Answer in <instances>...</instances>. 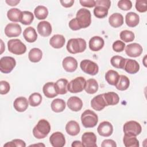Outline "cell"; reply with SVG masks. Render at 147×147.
<instances>
[{"mask_svg": "<svg viewBox=\"0 0 147 147\" xmlns=\"http://www.w3.org/2000/svg\"><path fill=\"white\" fill-rule=\"evenodd\" d=\"M34 14L38 20H44L48 15V10L45 6L39 5L35 8Z\"/></svg>", "mask_w": 147, "mask_h": 147, "instance_id": "cell-37", "label": "cell"}, {"mask_svg": "<svg viewBox=\"0 0 147 147\" xmlns=\"http://www.w3.org/2000/svg\"><path fill=\"white\" fill-rule=\"evenodd\" d=\"M103 98L107 106L115 105L118 103L119 101V97L118 95L114 92H108L103 94Z\"/></svg>", "mask_w": 147, "mask_h": 147, "instance_id": "cell-24", "label": "cell"}, {"mask_svg": "<svg viewBox=\"0 0 147 147\" xmlns=\"http://www.w3.org/2000/svg\"><path fill=\"white\" fill-rule=\"evenodd\" d=\"M125 44L121 40H117L113 44V49L117 52H122L125 48Z\"/></svg>", "mask_w": 147, "mask_h": 147, "instance_id": "cell-46", "label": "cell"}, {"mask_svg": "<svg viewBox=\"0 0 147 147\" xmlns=\"http://www.w3.org/2000/svg\"><path fill=\"white\" fill-rule=\"evenodd\" d=\"M91 106L94 110L98 111L102 110L106 106H107L103 98V94L98 95L92 99L91 100Z\"/></svg>", "mask_w": 147, "mask_h": 147, "instance_id": "cell-16", "label": "cell"}, {"mask_svg": "<svg viewBox=\"0 0 147 147\" xmlns=\"http://www.w3.org/2000/svg\"><path fill=\"white\" fill-rule=\"evenodd\" d=\"M22 11L17 8H12L9 9L7 13V16L9 20L14 22H20V18Z\"/></svg>", "mask_w": 147, "mask_h": 147, "instance_id": "cell-36", "label": "cell"}, {"mask_svg": "<svg viewBox=\"0 0 147 147\" xmlns=\"http://www.w3.org/2000/svg\"><path fill=\"white\" fill-rule=\"evenodd\" d=\"M66 48L67 51L72 54L82 53L86 49V42L82 38H71L68 41Z\"/></svg>", "mask_w": 147, "mask_h": 147, "instance_id": "cell-1", "label": "cell"}, {"mask_svg": "<svg viewBox=\"0 0 147 147\" xmlns=\"http://www.w3.org/2000/svg\"><path fill=\"white\" fill-rule=\"evenodd\" d=\"M97 131L99 134L103 137H109L113 132V126L108 121H103L98 126Z\"/></svg>", "mask_w": 147, "mask_h": 147, "instance_id": "cell-14", "label": "cell"}, {"mask_svg": "<svg viewBox=\"0 0 147 147\" xmlns=\"http://www.w3.org/2000/svg\"><path fill=\"white\" fill-rule=\"evenodd\" d=\"M16 65V60L11 56H4L0 60V71L2 73H10Z\"/></svg>", "mask_w": 147, "mask_h": 147, "instance_id": "cell-9", "label": "cell"}, {"mask_svg": "<svg viewBox=\"0 0 147 147\" xmlns=\"http://www.w3.org/2000/svg\"><path fill=\"white\" fill-rule=\"evenodd\" d=\"M140 22L139 16L134 12H129L125 16V22L130 28H134L138 25Z\"/></svg>", "mask_w": 147, "mask_h": 147, "instance_id": "cell-25", "label": "cell"}, {"mask_svg": "<svg viewBox=\"0 0 147 147\" xmlns=\"http://www.w3.org/2000/svg\"><path fill=\"white\" fill-rule=\"evenodd\" d=\"M34 20L33 14L29 11H22L20 22L24 25H28L31 24Z\"/></svg>", "mask_w": 147, "mask_h": 147, "instance_id": "cell-40", "label": "cell"}, {"mask_svg": "<svg viewBox=\"0 0 147 147\" xmlns=\"http://www.w3.org/2000/svg\"><path fill=\"white\" fill-rule=\"evenodd\" d=\"M118 7L122 10H129L132 7V3L130 0H121L118 2Z\"/></svg>", "mask_w": 147, "mask_h": 147, "instance_id": "cell-45", "label": "cell"}, {"mask_svg": "<svg viewBox=\"0 0 147 147\" xmlns=\"http://www.w3.org/2000/svg\"><path fill=\"white\" fill-rule=\"evenodd\" d=\"M101 146L102 147H107V146L108 147H116L117 144L114 140H110V139H107V140H105L102 141V142L101 144Z\"/></svg>", "mask_w": 147, "mask_h": 147, "instance_id": "cell-50", "label": "cell"}, {"mask_svg": "<svg viewBox=\"0 0 147 147\" xmlns=\"http://www.w3.org/2000/svg\"><path fill=\"white\" fill-rule=\"evenodd\" d=\"M6 3H7L9 5L11 6H16L18 3H20V1H13V0H6L5 1Z\"/></svg>", "mask_w": 147, "mask_h": 147, "instance_id": "cell-53", "label": "cell"}, {"mask_svg": "<svg viewBox=\"0 0 147 147\" xmlns=\"http://www.w3.org/2000/svg\"><path fill=\"white\" fill-rule=\"evenodd\" d=\"M76 19L81 28H86L89 26L91 23V14L87 9H80L76 13Z\"/></svg>", "mask_w": 147, "mask_h": 147, "instance_id": "cell-4", "label": "cell"}, {"mask_svg": "<svg viewBox=\"0 0 147 147\" xmlns=\"http://www.w3.org/2000/svg\"><path fill=\"white\" fill-rule=\"evenodd\" d=\"M62 65L65 71L68 72H73L77 69L78 61L73 57L67 56L62 61Z\"/></svg>", "mask_w": 147, "mask_h": 147, "instance_id": "cell-15", "label": "cell"}, {"mask_svg": "<svg viewBox=\"0 0 147 147\" xmlns=\"http://www.w3.org/2000/svg\"><path fill=\"white\" fill-rule=\"evenodd\" d=\"M86 82L84 78L82 76L76 77L68 83L67 90L71 93L80 92L84 89Z\"/></svg>", "mask_w": 147, "mask_h": 147, "instance_id": "cell-6", "label": "cell"}, {"mask_svg": "<svg viewBox=\"0 0 147 147\" xmlns=\"http://www.w3.org/2000/svg\"><path fill=\"white\" fill-rule=\"evenodd\" d=\"M95 5H99L107 7L108 9L111 6V1L109 0H96Z\"/></svg>", "mask_w": 147, "mask_h": 147, "instance_id": "cell-51", "label": "cell"}, {"mask_svg": "<svg viewBox=\"0 0 147 147\" xmlns=\"http://www.w3.org/2000/svg\"><path fill=\"white\" fill-rule=\"evenodd\" d=\"M37 32L42 37H48L52 33V26L48 21H42L37 25Z\"/></svg>", "mask_w": 147, "mask_h": 147, "instance_id": "cell-17", "label": "cell"}, {"mask_svg": "<svg viewBox=\"0 0 147 147\" xmlns=\"http://www.w3.org/2000/svg\"><path fill=\"white\" fill-rule=\"evenodd\" d=\"M28 101L29 105L32 107L38 106L42 102V96L40 93L34 92L29 96Z\"/></svg>", "mask_w": 147, "mask_h": 147, "instance_id": "cell-41", "label": "cell"}, {"mask_svg": "<svg viewBox=\"0 0 147 147\" xmlns=\"http://www.w3.org/2000/svg\"><path fill=\"white\" fill-rule=\"evenodd\" d=\"M143 48L142 46L138 43H131L126 46V54L131 57H137L140 56L142 53Z\"/></svg>", "mask_w": 147, "mask_h": 147, "instance_id": "cell-10", "label": "cell"}, {"mask_svg": "<svg viewBox=\"0 0 147 147\" xmlns=\"http://www.w3.org/2000/svg\"><path fill=\"white\" fill-rule=\"evenodd\" d=\"M68 82L66 79L61 78L55 83V88L57 94L63 95L67 92Z\"/></svg>", "mask_w": 147, "mask_h": 147, "instance_id": "cell-26", "label": "cell"}, {"mask_svg": "<svg viewBox=\"0 0 147 147\" xmlns=\"http://www.w3.org/2000/svg\"><path fill=\"white\" fill-rule=\"evenodd\" d=\"M109 22L112 27L118 28L123 24V17L119 13H113L110 16Z\"/></svg>", "mask_w": 147, "mask_h": 147, "instance_id": "cell-27", "label": "cell"}, {"mask_svg": "<svg viewBox=\"0 0 147 147\" xmlns=\"http://www.w3.org/2000/svg\"><path fill=\"white\" fill-rule=\"evenodd\" d=\"M51 131V125L48 121L40 119L33 129V134L37 139L46 137Z\"/></svg>", "mask_w": 147, "mask_h": 147, "instance_id": "cell-2", "label": "cell"}, {"mask_svg": "<svg viewBox=\"0 0 147 147\" xmlns=\"http://www.w3.org/2000/svg\"><path fill=\"white\" fill-rule=\"evenodd\" d=\"M82 142L84 147H96V136L93 132H85L82 136Z\"/></svg>", "mask_w": 147, "mask_h": 147, "instance_id": "cell-13", "label": "cell"}, {"mask_svg": "<svg viewBox=\"0 0 147 147\" xmlns=\"http://www.w3.org/2000/svg\"><path fill=\"white\" fill-rule=\"evenodd\" d=\"M81 122L86 128L94 127L98 123V117L94 111L89 109L86 110L81 115Z\"/></svg>", "mask_w": 147, "mask_h": 147, "instance_id": "cell-3", "label": "cell"}, {"mask_svg": "<svg viewBox=\"0 0 147 147\" xmlns=\"http://www.w3.org/2000/svg\"><path fill=\"white\" fill-rule=\"evenodd\" d=\"M121 39L125 42H131L134 40L135 36L133 32L128 30H122L119 34Z\"/></svg>", "mask_w": 147, "mask_h": 147, "instance_id": "cell-42", "label": "cell"}, {"mask_svg": "<svg viewBox=\"0 0 147 147\" xmlns=\"http://www.w3.org/2000/svg\"><path fill=\"white\" fill-rule=\"evenodd\" d=\"M68 107L73 111H79L83 107V102L80 98L74 96L70 97L67 100Z\"/></svg>", "mask_w": 147, "mask_h": 147, "instance_id": "cell-18", "label": "cell"}, {"mask_svg": "<svg viewBox=\"0 0 147 147\" xmlns=\"http://www.w3.org/2000/svg\"><path fill=\"white\" fill-rule=\"evenodd\" d=\"M80 67L84 73L92 76L96 75L99 71V67L98 64L95 62L87 59L83 60L80 62Z\"/></svg>", "mask_w": 147, "mask_h": 147, "instance_id": "cell-8", "label": "cell"}, {"mask_svg": "<svg viewBox=\"0 0 147 147\" xmlns=\"http://www.w3.org/2000/svg\"><path fill=\"white\" fill-rule=\"evenodd\" d=\"M3 146L6 147H25L26 146L25 142L20 139H14L10 142H7Z\"/></svg>", "mask_w": 147, "mask_h": 147, "instance_id": "cell-43", "label": "cell"}, {"mask_svg": "<svg viewBox=\"0 0 147 147\" xmlns=\"http://www.w3.org/2000/svg\"><path fill=\"white\" fill-rule=\"evenodd\" d=\"M65 42L64 37L61 34L53 35L49 40V44L51 46L56 49H59L62 48Z\"/></svg>", "mask_w": 147, "mask_h": 147, "instance_id": "cell-22", "label": "cell"}, {"mask_svg": "<svg viewBox=\"0 0 147 147\" xmlns=\"http://www.w3.org/2000/svg\"><path fill=\"white\" fill-rule=\"evenodd\" d=\"M109 9L103 6L95 5L94 9V14L98 18H103L107 17L108 14Z\"/></svg>", "mask_w": 147, "mask_h": 147, "instance_id": "cell-39", "label": "cell"}, {"mask_svg": "<svg viewBox=\"0 0 147 147\" xmlns=\"http://www.w3.org/2000/svg\"><path fill=\"white\" fill-rule=\"evenodd\" d=\"M29 101L24 96H20L17 98L14 102L13 106L15 110L18 112H24L28 107Z\"/></svg>", "mask_w": 147, "mask_h": 147, "instance_id": "cell-20", "label": "cell"}, {"mask_svg": "<svg viewBox=\"0 0 147 147\" xmlns=\"http://www.w3.org/2000/svg\"><path fill=\"white\" fill-rule=\"evenodd\" d=\"M42 57V52L37 48H33L30 50L28 53L29 60L33 63L39 62Z\"/></svg>", "mask_w": 147, "mask_h": 147, "instance_id": "cell-31", "label": "cell"}, {"mask_svg": "<svg viewBox=\"0 0 147 147\" xmlns=\"http://www.w3.org/2000/svg\"><path fill=\"white\" fill-rule=\"evenodd\" d=\"M123 142L126 147H138L139 141L136 136L125 134L123 138Z\"/></svg>", "mask_w": 147, "mask_h": 147, "instance_id": "cell-35", "label": "cell"}, {"mask_svg": "<svg viewBox=\"0 0 147 147\" xmlns=\"http://www.w3.org/2000/svg\"><path fill=\"white\" fill-rule=\"evenodd\" d=\"M126 62V59L118 55H115L111 58V64L116 68L123 69Z\"/></svg>", "mask_w": 147, "mask_h": 147, "instance_id": "cell-38", "label": "cell"}, {"mask_svg": "<svg viewBox=\"0 0 147 147\" xmlns=\"http://www.w3.org/2000/svg\"><path fill=\"white\" fill-rule=\"evenodd\" d=\"M82 6L87 7H92L95 6V1L94 0H80L79 1Z\"/></svg>", "mask_w": 147, "mask_h": 147, "instance_id": "cell-49", "label": "cell"}, {"mask_svg": "<svg viewBox=\"0 0 147 147\" xmlns=\"http://www.w3.org/2000/svg\"><path fill=\"white\" fill-rule=\"evenodd\" d=\"M7 48L9 52L17 55H22L26 51V45L20 39L17 38L9 40Z\"/></svg>", "mask_w": 147, "mask_h": 147, "instance_id": "cell-5", "label": "cell"}, {"mask_svg": "<svg viewBox=\"0 0 147 147\" xmlns=\"http://www.w3.org/2000/svg\"><path fill=\"white\" fill-rule=\"evenodd\" d=\"M123 130L125 134L137 136L141 133L142 127L138 122L135 121H129L124 124Z\"/></svg>", "mask_w": 147, "mask_h": 147, "instance_id": "cell-7", "label": "cell"}, {"mask_svg": "<svg viewBox=\"0 0 147 147\" xmlns=\"http://www.w3.org/2000/svg\"><path fill=\"white\" fill-rule=\"evenodd\" d=\"M52 110L55 113H60L64 110L65 109V102L62 99L57 98L52 100L51 103Z\"/></svg>", "mask_w": 147, "mask_h": 147, "instance_id": "cell-33", "label": "cell"}, {"mask_svg": "<svg viewBox=\"0 0 147 147\" xmlns=\"http://www.w3.org/2000/svg\"><path fill=\"white\" fill-rule=\"evenodd\" d=\"M49 142L53 147H63L65 144V137L62 133L56 131L51 134Z\"/></svg>", "mask_w": 147, "mask_h": 147, "instance_id": "cell-12", "label": "cell"}, {"mask_svg": "<svg viewBox=\"0 0 147 147\" xmlns=\"http://www.w3.org/2000/svg\"><path fill=\"white\" fill-rule=\"evenodd\" d=\"M65 130L69 135L75 136L79 133L80 127L79 123L76 121L72 120L68 122L66 124Z\"/></svg>", "mask_w": 147, "mask_h": 147, "instance_id": "cell-23", "label": "cell"}, {"mask_svg": "<svg viewBox=\"0 0 147 147\" xmlns=\"http://www.w3.org/2000/svg\"><path fill=\"white\" fill-rule=\"evenodd\" d=\"M60 2L61 3V5L64 7H70L74 5V0H66V1L64 0V1H60Z\"/></svg>", "mask_w": 147, "mask_h": 147, "instance_id": "cell-52", "label": "cell"}, {"mask_svg": "<svg viewBox=\"0 0 147 147\" xmlns=\"http://www.w3.org/2000/svg\"><path fill=\"white\" fill-rule=\"evenodd\" d=\"M22 29L18 24L9 23L5 28V33L8 37H14L20 36Z\"/></svg>", "mask_w": 147, "mask_h": 147, "instance_id": "cell-11", "label": "cell"}, {"mask_svg": "<svg viewBox=\"0 0 147 147\" xmlns=\"http://www.w3.org/2000/svg\"><path fill=\"white\" fill-rule=\"evenodd\" d=\"M105 41L103 39L98 36H95L91 38L89 41V48L92 51H98L100 50L104 46Z\"/></svg>", "mask_w": 147, "mask_h": 147, "instance_id": "cell-19", "label": "cell"}, {"mask_svg": "<svg viewBox=\"0 0 147 147\" xmlns=\"http://www.w3.org/2000/svg\"><path fill=\"white\" fill-rule=\"evenodd\" d=\"M30 146H45V145L44 144H34V145H30Z\"/></svg>", "mask_w": 147, "mask_h": 147, "instance_id": "cell-55", "label": "cell"}, {"mask_svg": "<svg viewBox=\"0 0 147 147\" xmlns=\"http://www.w3.org/2000/svg\"><path fill=\"white\" fill-rule=\"evenodd\" d=\"M23 36L28 42H33L37 38V32L35 29L32 26H29L24 30Z\"/></svg>", "mask_w": 147, "mask_h": 147, "instance_id": "cell-29", "label": "cell"}, {"mask_svg": "<svg viewBox=\"0 0 147 147\" xmlns=\"http://www.w3.org/2000/svg\"><path fill=\"white\" fill-rule=\"evenodd\" d=\"M71 146L72 147H78V146H83L82 142L80 141H75L72 142Z\"/></svg>", "mask_w": 147, "mask_h": 147, "instance_id": "cell-54", "label": "cell"}, {"mask_svg": "<svg viewBox=\"0 0 147 147\" xmlns=\"http://www.w3.org/2000/svg\"><path fill=\"white\" fill-rule=\"evenodd\" d=\"M130 86L129 79L125 75H119V79L115 85L116 88L119 91H125L127 90Z\"/></svg>", "mask_w": 147, "mask_h": 147, "instance_id": "cell-32", "label": "cell"}, {"mask_svg": "<svg viewBox=\"0 0 147 147\" xmlns=\"http://www.w3.org/2000/svg\"><path fill=\"white\" fill-rule=\"evenodd\" d=\"M123 69H125V71L129 74H134L138 72L139 71L140 65L135 60L126 59V62Z\"/></svg>", "mask_w": 147, "mask_h": 147, "instance_id": "cell-21", "label": "cell"}, {"mask_svg": "<svg viewBox=\"0 0 147 147\" xmlns=\"http://www.w3.org/2000/svg\"><path fill=\"white\" fill-rule=\"evenodd\" d=\"M10 87L9 83L5 80L0 82V94L2 95L6 94L9 92Z\"/></svg>", "mask_w": 147, "mask_h": 147, "instance_id": "cell-47", "label": "cell"}, {"mask_svg": "<svg viewBox=\"0 0 147 147\" xmlns=\"http://www.w3.org/2000/svg\"><path fill=\"white\" fill-rule=\"evenodd\" d=\"M119 78L118 73L113 69L109 70L105 74V79L107 82L112 86H115Z\"/></svg>", "mask_w": 147, "mask_h": 147, "instance_id": "cell-34", "label": "cell"}, {"mask_svg": "<svg viewBox=\"0 0 147 147\" xmlns=\"http://www.w3.org/2000/svg\"><path fill=\"white\" fill-rule=\"evenodd\" d=\"M68 25H69V27L70 28V29L73 30H79L81 29L76 18H72L71 20H70V21L69 22Z\"/></svg>", "mask_w": 147, "mask_h": 147, "instance_id": "cell-48", "label": "cell"}, {"mask_svg": "<svg viewBox=\"0 0 147 147\" xmlns=\"http://www.w3.org/2000/svg\"><path fill=\"white\" fill-rule=\"evenodd\" d=\"M147 1L146 0L136 1L135 7L136 10L140 13H144L147 11Z\"/></svg>", "mask_w": 147, "mask_h": 147, "instance_id": "cell-44", "label": "cell"}, {"mask_svg": "<svg viewBox=\"0 0 147 147\" xmlns=\"http://www.w3.org/2000/svg\"><path fill=\"white\" fill-rule=\"evenodd\" d=\"M42 91L44 95L49 98H53L58 95L55 90L53 82L46 83L42 87Z\"/></svg>", "mask_w": 147, "mask_h": 147, "instance_id": "cell-28", "label": "cell"}, {"mask_svg": "<svg viewBox=\"0 0 147 147\" xmlns=\"http://www.w3.org/2000/svg\"><path fill=\"white\" fill-rule=\"evenodd\" d=\"M98 83L94 79H90L86 80L84 87L86 92L90 94H95L98 90Z\"/></svg>", "mask_w": 147, "mask_h": 147, "instance_id": "cell-30", "label": "cell"}]
</instances>
